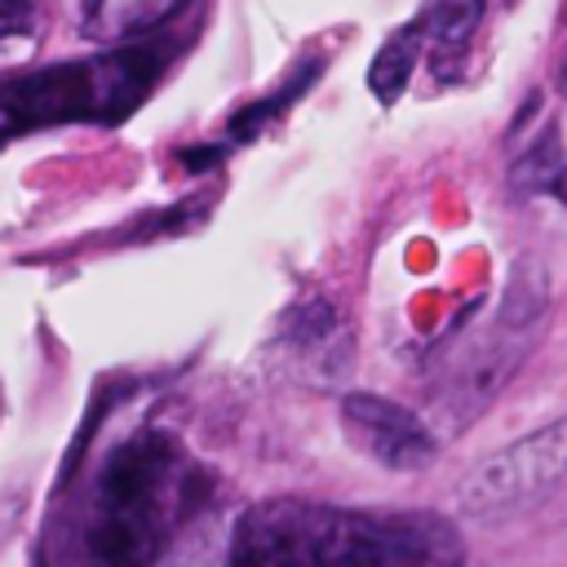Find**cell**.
I'll use <instances>...</instances> for the list:
<instances>
[{
  "label": "cell",
  "instance_id": "cell-2",
  "mask_svg": "<svg viewBox=\"0 0 567 567\" xmlns=\"http://www.w3.org/2000/svg\"><path fill=\"white\" fill-rule=\"evenodd\" d=\"M421 545L381 518L301 501L257 505L235 523L230 567H416Z\"/></svg>",
  "mask_w": 567,
  "mask_h": 567
},
{
  "label": "cell",
  "instance_id": "cell-11",
  "mask_svg": "<svg viewBox=\"0 0 567 567\" xmlns=\"http://www.w3.org/2000/svg\"><path fill=\"white\" fill-rule=\"evenodd\" d=\"M545 301H549V284H545L540 266H536V261H523V266L509 275V292H505V306H501V323L523 328V323H532V319L545 310Z\"/></svg>",
  "mask_w": 567,
  "mask_h": 567
},
{
  "label": "cell",
  "instance_id": "cell-4",
  "mask_svg": "<svg viewBox=\"0 0 567 567\" xmlns=\"http://www.w3.org/2000/svg\"><path fill=\"white\" fill-rule=\"evenodd\" d=\"M563 483H567V416L487 452L456 483V509L470 518H505L545 501Z\"/></svg>",
  "mask_w": 567,
  "mask_h": 567
},
{
  "label": "cell",
  "instance_id": "cell-1",
  "mask_svg": "<svg viewBox=\"0 0 567 567\" xmlns=\"http://www.w3.org/2000/svg\"><path fill=\"white\" fill-rule=\"evenodd\" d=\"M195 478L177 439L159 430L120 439L80 509L49 527L44 567H151L182 523Z\"/></svg>",
  "mask_w": 567,
  "mask_h": 567
},
{
  "label": "cell",
  "instance_id": "cell-14",
  "mask_svg": "<svg viewBox=\"0 0 567 567\" xmlns=\"http://www.w3.org/2000/svg\"><path fill=\"white\" fill-rule=\"evenodd\" d=\"M221 155H226L221 146H186L177 159H182L190 173H204V168H217V164H221Z\"/></svg>",
  "mask_w": 567,
  "mask_h": 567
},
{
  "label": "cell",
  "instance_id": "cell-10",
  "mask_svg": "<svg viewBox=\"0 0 567 567\" xmlns=\"http://www.w3.org/2000/svg\"><path fill=\"white\" fill-rule=\"evenodd\" d=\"M478 13H483V0H434L421 13V27H425V35H434L439 49H456L478 27Z\"/></svg>",
  "mask_w": 567,
  "mask_h": 567
},
{
  "label": "cell",
  "instance_id": "cell-9",
  "mask_svg": "<svg viewBox=\"0 0 567 567\" xmlns=\"http://www.w3.org/2000/svg\"><path fill=\"white\" fill-rule=\"evenodd\" d=\"M558 177H563V142H558V133L549 128V133H540V137L514 159L509 182H514V190H549Z\"/></svg>",
  "mask_w": 567,
  "mask_h": 567
},
{
  "label": "cell",
  "instance_id": "cell-12",
  "mask_svg": "<svg viewBox=\"0 0 567 567\" xmlns=\"http://www.w3.org/2000/svg\"><path fill=\"white\" fill-rule=\"evenodd\" d=\"M332 310H328V301H306L301 310H292L288 315V332H292V341L297 346H315V341H323L328 332H332Z\"/></svg>",
  "mask_w": 567,
  "mask_h": 567
},
{
  "label": "cell",
  "instance_id": "cell-6",
  "mask_svg": "<svg viewBox=\"0 0 567 567\" xmlns=\"http://www.w3.org/2000/svg\"><path fill=\"white\" fill-rule=\"evenodd\" d=\"M421 35H425V27H421V18H416L412 27L394 31V35L377 49V58H372V66H368V89L377 93V102H394V97L408 89V80H412V71H416Z\"/></svg>",
  "mask_w": 567,
  "mask_h": 567
},
{
  "label": "cell",
  "instance_id": "cell-15",
  "mask_svg": "<svg viewBox=\"0 0 567 567\" xmlns=\"http://www.w3.org/2000/svg\"><path fill=\"white\" fill-rule=\"evenodd\" d=\"M558 89H563V97H567V66H563V75H558Z\"/></svg>",
  "mask_w": 567,
  "mask_h": 567
},
{
  "label": "cell",
  "instance_id": "cell-8",
  "mask_svg": "<svg viewBox=\"0 0 567 567\" xmlns=\"http://www.w3.org/2000/svg\"><path fill=\"white\" fill-rule=\"evenodd\" d=\"M319 71H323V62H306V66H301L292 80H284L275 93H266V97L248 102L244 111H235V115H230V137H235V142L257 137V133H261V128H266L275 115H284V111H288V106H292V102L306 93V84H310Z\"/></svg>",
  "mask_w": 567,
  "mask_h": 567
},
{
  "label": "cell",
  "instance_id": "cell-13",
  "mask_svg": "<svg viewBox=\"0 0 567 567\" xmlns=\"http://www.w3.org/2000/svg\"><path fill=\"white\" fill-rule=\"evenodd\" d=\"M35 31V0H0V40Z\"/></svg>",
  "mask_w": 567,
  "mask_h": 567
},
{
  "label": "cell",
  "instance_id": "cell-5",
  "mask_svg": "<svg viewBox=\"0 0 567 567\" xmlns=\"http://www.w3.org/2000/svg\"><path fill=\"white\" fill-rule=\"evenodd\" d=\"M341 425L372 461H381L390 470H421L439 452L430 425L416 412L399 408L394 399L368 394V390H354L341 399Z\"/></svg>",
  "mask_w": 567,
  "mask_h": 567
},
{
  "label": "cell",
  "instance_id": "cell-7",
  "mask_svg": "<svg viewBox=\"0 0 567 567\" xmlns=\"http://www.w3.org/2000/svg\"><path fill=\"white\" fill-rule=\"evenodd\" d=\"M186 0H93L89 4V27L102 35H137L173 18Z\"/></svg>",
  "mask_w": 567,
  "mask_h": 567
},
{
  "label": "cell",
  "instance_id": "cell-3",
  "mask_svg": "<svg viewBox=\"0 0 567 567\" xmlns=\"http://www.w3.org/2000/svg\"><path fill=\"white\" fill-rule=\"evenodd\" d=\"M164 71L159 44H128L115 53L80 58V62H53L40 71H18L0 80V142L31 133V128H58V124H120L142 106L151 84Z\"/></svg>",
  "mask_w": 567,
  "mask_h": 567
}]
</instances>
